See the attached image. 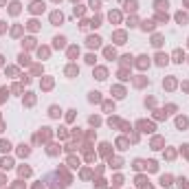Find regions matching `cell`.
Instances as JSON below:
<instances>
[{"mask_svg": "<svg viewBox=\"0 0 189 189\" xmlns=\"http://www.w3.org/2000/svg\"><path fill=\"white\" fill-rule=\"evenodd\" d=\"M115 40H117V44H123L125 35H123V33H117V35H115Z\"/></svg>", "mask_w": 189, "mask_h": 189, "instance_id": "12", "label": "cell"}, {"mask_svg": "<svg viewBox=\"0 0 189 189\" xmlns=\"http://www.w3.org/2000/svg\"><path fill=\"white\" fill-rule=\"evenodd\" d=\"M167 59H169L167 55H163V53H158V55H156V64H158V66H165V64H167Z\"/></svg>", "mask_w": 189, "mask_h": 189, "instance_id": "4", "label": "cell"}, {"mask_svg": "<svg viewBox=\"0 0 189 189\" xmlns=\"http://www.w3.org/2000/svg\"><path fill=\"white\" fill-rule=\"evenodd\" d=\"M31 11H35V13H38V11H44V5H42V2H33Z\"/></svg>", "mask_w": 189, "mask_h": 189, "instance_id": "8", "label": "cell"}, {"mask_svg": "<svg viewBox=\"0 0 189 189\" xmlns=\"http://www.w3.org/2000/svg\"><path fill=\"white\" fill-rule=\"evenodd\" d=\"M167 5H169L167 0H156V9H167Z\"/></svg>", "mask_w": 189, "mask_h": 189, "instance_id": "11", "label": "cell"}, {"mask_svg": "<svg viewBox=\"0 0 189 189\" xmlns=\"http://www.w3.org/2000/svg\"><path fill=\"white\" fill-rule=\"evenodd\" d=\"M125 9L128 11H136V0H125Z\"/></svg>", "mask_w": 189, "mask_h": 189, "instance_id": "5", "label": "cell"}, {"mask_svg": "<svg viewBox=\"0 0 189 189\" xmlns=\"http://www.w3.org/2000/svg\"><path fill=\"white\" fill-rule=\"evenodd\" d=\"M99 5H101L99 0H90V7H92V9H99Z\"/></svg>", "mask_w": 189, "mask_h": 189, "instance_id": "19", "label": "cell"}, {"mask_svg": "<svg viewBox=\"0 0 189 189\" xmlns=\"http://www.w3.org/2000/svg\"><path fill=\"white\" fill-rule=\"evenodd\" d=\"M77 53H79V51L75 49V46H73V49H68V55H70V57H75V55H77Z\"/></svg>", "mask_w": 189, "mask_h": 189, "instance_id": "18", "label": "cell"}, {"mask_svg": "<svg viewBox=\"0 0 189 189\" xmlns=\"http://www.w3.org/2000/svg\"><path fill=\"white\" fill-rule=\"evenodd\" d=\"M185 5H187V7H189V0H185Z\"/></svg>", "mask_w": 189, "mask_h": 189, "instance_id": "22", "label": "cell"}, {"mask_svg": "<svg viewBox=\"0 0 189 189\" xmlns=\"http://www.w3.org/2000/svg\"><path fill=\"white\" fill-rule=\"evenodd\" d=\"M62 20H64L62 11H55V13H51V22H53V24H57V22H62Z\"/></svg>", "mask_w": 189, "mask_h": 189, "instance_id": "1", "label": "cell"}, {"mask_svg": "<svg viewBox=\"0 0 189 189\" xmlns=\"http://www.w3.org/2000/svg\"><path fill=\"white\" fill-rule=\"evenodd\" d=\"M97 79H106V70H103V68L97 70Z\"/></svg>", "mask_w": 189, "mask_h": 189, "instance_id": "15", "label": "cell"}, {"mask_svg": "<svg viewBox=\"0 0 189 189\" xmlns=\"http://www.w3.org/2000/svg\"><path fill=\"white\" fill-rule=\"evenodd\" d=\"M176 18H178V22H187V16H182V13H178Z\"/></svg>", "mask_w": 189, "mask_h": 189, "instance_id": "20", "label": "cell"}, {"mask_svg": "<svg viewBox=\"0 0 189 189\" xmlns=\"http://www.w3.org/2000/svg\"><path fill=\"white\" fill-rule=\"evenodd\" d=\"M99 99H101V97H99V92H90V101H99Z\"/></svg>", "mask_w": 189, "mask_h": 189, "instance_id": "16", "label": "cell"}, {"mask_svg": "<svg viewBox=\"0 0 189 189\" xmlns=\"http://www.w3.org/2000/svg\"><path fill=\"white\" fill-rule=\"evenodd\" d=\"M66 73H68V75H77V73H79V68H75V66H68V68H66Z\"/></svg>", "mask_w": 189, "mask_h": 189, "instance_id": "13", "label": "cell"}, {"mask_svg": "<svg viewBox=\"0 0 189 189\" xmlns=\"http://www.w3.org/2000/svg\"><path fill=\"white\" fill-rule=\"evenodd\" d=\"M13 167V161L11 158H2V169H11Z\"/></svg>", "mask_w": 189, "mask_h": 189, "instance_id": "7", "label": "cell"}, {"mask_svg": "<svg viewBox=\"0 0 189 189\" xmlns=\"http://www.w3.org/2000/svg\"><path fill=\"white\" fill-rule=\"evenodd\" d=\"M143 29H145V31H148V29H154V24H152V22H148V20H145V22H143Z\"/></svg>", "mask_w": 189, "mask_h": 189, "instance_id": "17", "label": "cell"}, {"mask_svg": "<svg viewBox=\"0 0 189 189\" xmlns=\"http://www.w3.org/2000/svg\"><path fill=\"white\" fill-rule=\"evenodd\" d=\"M9 148H11V143H9V141H0V152H7Z\"/></svg>", "mask_w": 189, "mask_h": 189, "instance_id": "9", "label": "cell"}, {"mask_svg": "<svg viewBox=\"0 0 189 189\" xmlns=\"http://www.w3.org/2000/svg\"><path fill=\"white\" fill-rule=\"evenodd\" d=\"M51 117H59V108L57 106H51Z\"/></svg>", "mask_w": 189, "mask_h": 189, "instance_id": "14", "label": "cell"}, {"mask_svg": "<svg viewBox=\"0 0 189 189\" xmlns=\"http://www.w3.org/2000/svg\"><path fill=\"white\" fill-rule=\"evenodd\" d=\"M53 42H55V46H57V49H62V46H64V44H66V38H62V35H57V38H55V40H53Z\"/></svg>", "mask_w": 189, "mask_h": 189, "instance_id": "6", "label": "cell"}, {"mask_svg": "<svg viewBox=\"0 0 189 189\" xmlns=\"http://www.w3.org/2000/svg\"><path fill=\"white\" fill-rule=\"evenodd\" d=\"M99 44H101V38H97V35L88 38V46H99Z\"/></svg>", "mask_w": 189, "mask_h": 189, "instance_id": "3", "label": "cell"}, {"mask_svg": "<svg viewBox=\"0 0 189 189\" xmlns=\"http://www.w3.org/2000/svg\"><path fill=\"white\" fill-rule=\"evenodd\" d=\"M161 42H163V40H161V38H158V35H156V38H154V42H152V44H154V46H161Z\"/></svg>", "mask_w": 189, "mask_h": 189, "instance_id": "21", "label": "cell"}, {"mask_svg": "<svg viewBox=\"0 0 189 189\" xmlns=\"http://www.w3.org/2000/svg\"><path fill=\"white\" fill-rule=\"evenodd\" d=\"M176 125L185 130V128H187V125H189V119H187V117H178V119H176Z\"/></svg>", "mask_w": 189, "mask_h": 189, "instance_id": "2", "label": "cell"}, {"mask_svg": "<svg viewBox=\"0 0 189 189\" xmlns=\"http://www.w3.org/2000/svg\"><path fill=\"white\" fill-rule=\"evenodd\" d=\"M182 57H185V55H182V51H176V53H174V62H178V64H180Z\"/></svg>", "mask_w": 189, "mask_h": 189, "instance_id": "10", "label": "cell"}]
</instances>
